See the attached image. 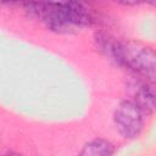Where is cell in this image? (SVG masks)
Here are the masks:
<instances>
[{
	"label": "cell",
	"mask_w": 156,
	"mask_h": 156,
	"mask_svg": "<svg viewBox=\"0 0 156 156\" xmlns=\"http://www.w3.org/2000/svg\"><path fill=\"white\" fill-rule=\"evenodd\" d=\"M124 67L146 80H156V52L138 44H123Z\"/></svg>",
	"instance_id": "cell-1"
},
{
	"label": "cell",
	"mask_w": 156,
	"mask_h": 156,
	"mask_svg": "<svg viewBox=\"0 0 156 156\" xmlns=\"http://www.w3.org/2000/svg\"><path fill=\"white\" fill-rule=\"evenodd\" d=\"M143 111L130 100H124L115 110L113 119L118 132L124 138L136 136L143 127Z\"/></svg>",
	"instance_id": "cell-2"
},
{
	"label": "cell",
	"mask_w": 156,
	"mask_h": 156,
	"mask_svg": "<svg viewBox=\"0 0 156 156\" xmlns=\"http://www.w3.org/2000/svg\"><path fill=\"white\" fill-rule=\"evenodd\" d=\"M130 93V101H133L143 113H151L156 111V91L143 80H133L128 84Z\"/></svg>",
	"instance_id": "cell-3"
},
{
	"label": "cell",
	"mask_w": 156,
	"mask_h": 156,
	"mask_svg": "<svg viewBox=\"0 0 156 156\" xmlns=\"http://www.w3.org/2000/svg\"><path fill=\"white\" fill-rule=\"evenodd\" d=\"M95 45L98 50L104 54L106 57H108L115 63L123 66V44L118 43L115 38L105 34V33H96L94 37Z\"/></svg>",
	"instance_id": "cell-4"
},
{
	"label": "cell",
	"mask_w": 156,
	"mask_h": 156,
	"mask_svg": "<svg viewBox=\"0 0 156 156\" xmlns=\"http://www.w3.org/2000/svg\"><path fill=\"white\" fill-rule=\"evenodd\" d=\"M113 152L115 146L108 140L93 139L83 146L79 156H112Z\"/></svg>",
	"instance_id": "cell-5"
},
{
	"label": "cell",
	"mask_w": 156,
	"mask_h": 156,
	"mask_svg": "<svg viewBox=\"0 0 156 156\" xmlns=\"http://www.w3.org/2000/svg\"><path fill=\"white\" fill-rule=\"evenodd\" d=\"M4 156H21V155H18V154H16V152H12V151H9V152H6Z\"/></svg>",
	"instance_id": "cell-6"
}]
</instances>
